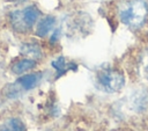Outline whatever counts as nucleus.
Returning <instances> with one entry per match:
<instances>
[{"mask_svg":"<svg viewBox=\"0 0 148 131\" xmlns=\"http://www.w3.org/2000/svg\"><path fill=\"white\" fill-rule=\"evenodd\" d=\"M54 26H56V17L51 15L45 16L38 22L36 28V35L39 37H45L53 29Z\"/></svg>","mask_w":148,"mask_h":131,"instance_id":"obj_5","label":"nucleus"},{"mask_svg":"<svg viewBox=\"0 0 148 131\" xmlns=\"http://www.w3.org/2000/svg\"><path fill=\"white\" fill-rule=\"evenodd\" d=\"M140 67H141V74H142V77L148 81V50L141 57Z\"/></svg>","mask_w":148,"mask_h":131,"instance_id":"obj_10","label":"nucleus"},{"mask_svg":"<svg viewBox=\"0 0 148 131\" xmlns=\"http://www.w3.org/2000/svg\"><path fill=\"white\" fill-rule=\"evenodd\" d=\"M118 16L125 26L138 29L148 17V3L145 0H123L118 6Z\"/></svg>","mask_w":148,"mask_h":131,"instance_id":"obj_1","label":"nucleus"},{"mask_svg":"<svg viewBox=\"0 0 148 131\" xmlns=\"http://www.w3.org/2000/svg\"><path fill=\"white\" fill-rule=\"evenodd\" d=\"M22 52L28 56H31L34 58L40 57V50H39L38 45H36V44H24L22 46Z\"/></svg>","mask_w":148,"mask_h":131,"instance_id":"obj_9","label":"nucleus"},{"mask_svg":"<svg viewBox=\"0 0 148 131\" xmlns=\"http://www.w3.org/2000/svg\"><path fill=\"white\" fill-rule=\"evenodd\" d=\"M40 78H42L40 73H31V74H25V75L18 78L17 82L20 83V86L23 89L29 90V89L35 88L38 85V82L40 81Z\"/></svg>","mask_w":148,"mask_h":131,"instance_id":"obj_6","label":"nucleus"},{"mask_svg":"<svg viewBox=\"0 0 148 131\" xmlns=\"http://www.w3.org/2000/svg\"><path fill=\"white\" fill-rule=\"evenodd\" d=\"M0 131H25V126L20 118H9L0 126Z\"/></svg>","mask_w":148,"mask_h":131,"instance_id":"obj_7","label":"nucleus"},{"mask_svg":"<svg viewBox=\"0 0 148 131\" xmlns=\"http://www.w3.org/2000/svg\"><path fill=\"white\" fill-rule=\"evenodd\" d=\"M39 15L40 13L36 6H28L23 10H16L12 13L10 20L14 29L18 31H25L36 23Z\"/></svg>","mask_w":148,"mask_h":131,"instance_id":"obj_3","label":"nucleus"},{"mask_svg":"<svg viewBox=\"0 0 148 131\" xmlns=\"http://www.w3.org/2000/svg\"><path fill=\"white\" fill-rule=\"evenodd\" d=\"M35 65H36V61L34 59H21L12 66V71L16 74H21L23 72H27V71L34 68Z\"/></svg>","mask_w":148,"mask_h":131,"instance_id":"obj_8","label":"nucleus"},{"mask_svg":"<svg viewBox=\"0 0 148 131\" xmlns=\"http://www.w3.org/2000/svg\"><path fill=\"white\" fill-rule=\"evenodd\" d=\"M52 66L54 67V70L57 71L58 77L64 75L65 73H67L68 71H76L77 70V65L73 61L67 60L65 57L60 56L57 59H54L52 61Z\"/></svg>","mask_w":148,"mask_h":131,"instance_id":"obj_4","label":"nucleus"},{"mask_svg":"<svg viewBox=\"0 0 148 131\" xmlns=\"http://www.w3.org/2000/svg\"><path fill=\"white\" fill-rule=\"evenodd\" d=\"M96 85L106 93L119 92L125 83L124 74L114 67H102L96 72Z\"/></svg>","mask_w":148,"mask_h":131,"instance_id":"obj_2","label":"nucleus"}]
</instances>
